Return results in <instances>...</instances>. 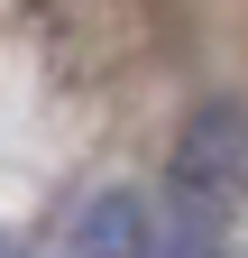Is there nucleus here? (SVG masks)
Returning a JSON list of instances; mask_svg holds the SVG:
<instances>
[{
    "label": "nucleus",
    "instance_id": "f257e3e1",
    "mask_svg": "<svg viewBox=\"0 0 248 258\" xmlns=\"http://www.w3.org/2000/svg\"><path fill=\"white\" fill-rule=\"evenodd\" d=\"M166 240H175V221L147 184H101L65 212L55 258H166Z\"/></svg>",
    "mask_w": 248,
    "mask_h": 258
},
{
    "label": "nucleus",
    "instance_id": "f03ea898",
    "mask_svg": "<svg viewBox=\"0 0 248 258\" xmlns=\"http://www.w3.org/2000/svg\"><path fill=\"white\" fill-rule=\"evenodd\" d=\"M248 175V120L239 111H202L193 129H184V184L202 194V221H211V203Z\"/></svg>",
    "mask_w": 248,
    "mask_h": 258
}]
</instances>
